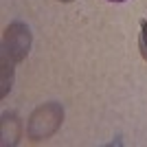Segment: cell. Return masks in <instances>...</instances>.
Masks as SVG:
<instances>
[{
    "mask_svg": "<svg viewBox=\"0 0 147 147\" xmlns=\"http://www.w3.org/2000/svg\"><path fill=\"white\" fill-rule=\"evenodd\" d=\"M61 121H64V108L59 103H55V101L42 103L40 108L31 112L29 123H26V136L33 143L46 141L61 127Z\"/></svg>",
    "mask_w": 147,
    "mask_h": 147,
    "instance_id": "1",
    "label": "cell"
},
{
    "mask_svg": "<svg viewBox=\"0 0 147 147\" xmlns=\"http://www.w3.org/2000/svg\"><path fill=\"white\" fill-rule=\"evenodd\" d=\"M0 136H2V147H13L20 143V138H22V121L18 119V114H13V112L2 114Z\"/></svg>",
    "mask_w": 147,
    "mask_h": 147,
    "instance_id": "3",
    "label": "cell"
},
{
    "mask_svg": "<svg viewBox=\"0 0 147 147\" xmlns=\"http://www.w3.org/2000/svg\"><path fill=\"white\" fill-rule=\"evenodd\" d=\"M108 2H125V0H108Z\"/></svg>",
    "mask_w": 147,
    "mask_h": 147,
    "instance_id": "6",
    "label": "cell"
},
{
    "mask_svg": "<svg viewBox=\"0 0 147 147\" xmlns=\"http://www.w3.org/2000/svg\"><path fill=\"white\" fill-rule=\"evenodd\" d=\"M31 51V29L24 22H11V24L5 29V35H2V55L11 57L16 64L24 61L26 55Z\"/></svg>",
    "mask_w": 147,
    "mask_h": 147,
    "instance_id": "2",
    "label": "cell"
},
{
    "mask_svg": "<svg viewBox=\"0 0 147 147\" xmlns=\"http://www.w3.org/2000/svg\"><path fill=\"white\" fill-rule=\"evenodd\" d=\"M138 49H141L143 59L147 61V18L141 20V35H138Z\"/></svg>",
    "mask_w": 147,
    "mask_h": 147,
    "instance_id": "5",
    "label": "cell"
},
{
    "mask_svg": "<svg viewBox=\"0 0 147 147\" xmlns=\"http://www.w3.org/2000/svg\"><path fill=\"white\" fill-rule=\"evenodd\" d=\"M13 66H16V61L11 57L2 55V64H0V97H7L9 90L13 86Z\"/></svg>",
    "mask_w": 147,
    "mask_h": 147,
    "instance_id": "4",
    "label": "cell"
},
{
    "mask_svg": "<svg viewBox=\"0 0 147 147\" xmlns=\"http://www.w3.org/2000/svg\"><path fill=\"white\" fill-rule=\"evenodd\" d=\"M59 2H73V0H59Z\"/></svg>",
    "mask_w": 147,
    "mask_h": 147,
    "instance_id": "7",
    "label": "cell"
}]
</instances>
